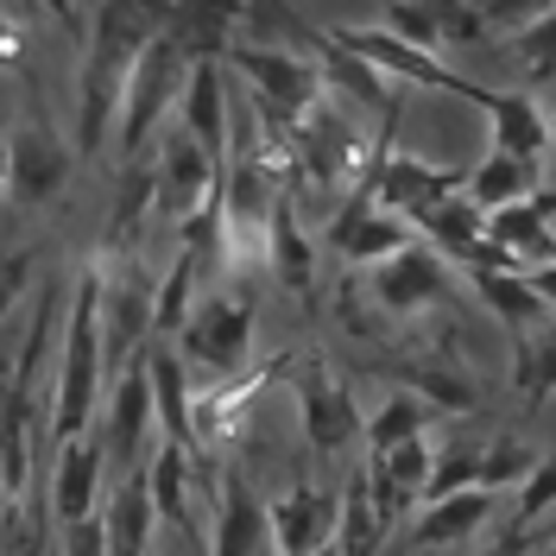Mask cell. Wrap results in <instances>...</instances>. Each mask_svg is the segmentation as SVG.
Instances as JSON below:
<instances>
[{"mask_svg": "<svg viewBox=\"0 0 556 556\" xmlns=\"http://www.w3.org/2000/svg\"><path fill=\"white\" fill-rule=\"evenodd\" d=\"M172 33V0H96L83 26V70H76V152H102L121 121V96L139 51Z\"/></svg>", "mask_w": 556, "mask_h": 556, "instance_id": "obj_1", "label": "cell"}, {"mask_svg": "<svg viewBox=\"0 0 556 556\" xmlns=\"http://www.w3.org/2000/svg\"><path fill=\"white\" fill-rule=\"evenodd\" d=\"M108 386V348H102V266L76 273L70 285L64 336H58V380H51V437H89L96 399Z\"/></svg>", "mask_w": 556, "mask_h": 556, "instance_id": "obj_2", "label": "cell"}, {"mask_svg": "<svg viewBox=\"0 0 556 556\" xmlns=\"http://www.w3.org/2000/svg\"><path fill=\"white\" fill-rule=\"evenodd\" d=\"M190 64H197V51L177 33H159L139 51L134 76H127V96H121V121H114V146L127 159H146L165 139V114H177V102H184Z\"/></svg>", "mask_w": 556, "mask_h": 556, "instance_id": "obj_3", "label": "cell"}, {"mask_svg": "<svg viewBox=\"0 0 556 556\" xmlns=\"http://www.w3.org/2000/svg\"><path fill=\"white\" fill-rule=\"evenodd\" d=\"M336 45H348L354 58H367L374 70H386L392 83H417V89H443V96H462V102L486 108V83H475L468 70H450L443 64V51H424V45H412V38L386 33V26H336Z\"/></svg>", "mask_w": 556, "mask_h": 556, "instance_id": "obj_4", "label": "cell"}, {"mask_svg": "<svg viewBox=\"0 0 556 556\" xmlns=\"http://www.w3.org/2000/svg\"><path fill=\"white\" fill-rule=\"evenodd\" d=\"M253 348V298L247 291H203V304L177 329V354L208 380H235Z\"/></svg>", "mask_w": 556, "mask_h": 556, "instance_id": "obj_5", "label": "cell"}, {"mask_svg": "<svg viewBox=\"0 0 556 556\" xmlns=\"http://www.w3.org/2000/svg\"><path fill=\"white\" fill-rule=\"evenodd\" d=\"M285 380H291V399H298V417H304V437H311L316 455H342L367 437V417L354 405V392H348L316 354L285 361Z\"/></svg>", "mask_w": 556, "mask_h": 556, "instance_id": "obj_6", "label": "cell"}, {"mask_svg": "<svg viewBox=\"0 0 556 556\" xmlns=\"http://www.w3.org/2000/svg\"><path fill=\"white\" fill-rule=\"evenodd\" d=\"M367 298H374L392 323H412V316L437 311V304L450 298V253H437L430 241L399 247L392 260L367 266Z\"/></svg>", "mask_w": 556, "mask_h": 556, "instance_id": "obj_7", "label": "cell"}, {"mask_svg": "<svg viewBox=\"0 0 556 556\" xmlns=\"http://www.w3.org/2000/svg\"><path fill=\"white\" fill-rule=\"evenodd\" d=\"M152 430H159V399H152V374H146V348H139V361L108 386V412H102L108 468H114V475L146 468V462H152V455H146Z\"/></svg>", "mask_w": 556, "mask_h": 556, "instance_id": "obj_8", "label": "cell"}, {"mask_svg": "<svg viewBox=\"0 0 556 556\" xmlns=\"http://www.w3.org/2000/svg\"><path fill=\"white\" fill-rule=\"evenodd\" d=\"M412 241H417V222L392 215L374 190H348L342 208L329 215V253H342L354 273H367V266L392 260L399 247H412Z\"/></svg>", "mask_w": 556, "mask_h": 556, "instance_id": "obj_9", "label": "cell"}, {"mask_svg": "<svg viewBox=\"0 0 556 556\" xmlns=\"http://www.w3.org/2000/svg\"><path fill=\"white\" fill-rule=\"evenodd\" d=\"M235 76L222 58H197L190 64V83H184V102H177V127L203 146L215 165H228L235 152Z\"/></svg>", "mask_w": 556, "mask_h": 556, "instance_id": "obj_10", "label": "cell"}, {"mask_svg": "<svg viewBox=\"0 0 556 556\" xmlns=\"http://www.w3.org/2000/svg\"><path fill=\"white\" fill-rule=\"evenodd\" d=\"M208 556H278L273 506L253 493L241 468H222L215 486V531H208Z\"/></svg>", "mask_w": 556, "mask_h": 556, "instance_id": "obj_11", "label": "cell"}, {"mask_svg": "<svg viewBox=\"0 0 556 556\" xmlns=\"http://www.w3.org/2000/svg\"><path fill=\"white\" fill-rule=\"evenodd\" d=\"M152 152H159V159H152V177H159V215L184 222V215H197V208L222 190V165H215L184 127H165V139H159Z\"/></svg>", "mask_w": 556, "mask_h": 556, "instance_id": "obj_12", "label": "cell"}, {"mask_svg": "<svg viewBox=\"0 0 556 556\" xmlns=\"http://www.w3.org/2000/svg\"><path fill=\"white\" fill-rule=\"evenodd\" d=\"M462 184H468V172H455V165H430L424 152H386L380 177H374V197L392 215H405V222L424 228L437 215V203H450Z\"/></svg>", "mask_w": 556, "mask_h": 556, "instance_id": "obj_13", "label": "cell"}, {"mask_svg": "<svg viewBox=\"0 0 556 556\" xmlns=\"http://www.w3.org/2000/svg\"><path fill=\"white\" fill-rule=\"evenodd\" d=\"M146 481H152V506L159 519L172 525L177 538H203V486H197V450L159 437V450L146 462Z\"/></svg>", "mask_w": 556, "mask_h": 556, "instance_id": "obj_14", "label": "cell"}, {"mask_svg": "<svg viewBox=\"0 0 556 556\" xmlns=\"http://www.w3.org/2000/svg\"><path fill=\"white\" fill-rule=\"evenodd\" d=\"M336 525H342V500L323 493V486L298 481L273 500V531H278V556H316L336 544Z\"/></svg>", "mask_w": 556, "mask_h": 556, "instance_id": "obj_15", "label": "cell"}, {"mask_svg": "<svg viewBox=\"0 0 556 556\" xmlns=\"http://www.w3.org/2000/svg\"><path fill=\"white\" fill-rule=\"evenodd\" d=\"M102 475H108L102 443L64 437V443H58V468H51V519L58 525L96 519V506H102Z\"/></svg>", "mask_w": 556, "mask_h": 556, "instance_id": "obj_16", "label": "cell"}, {"mask_svg": "<svg viewBox=\"0 0 556 556\" xmlns=\"http://www.w3.org/2000/svg\"><path fill=\"white\" fill-rule=\"evenodd\" d=\"M146 374H152V399H159V437L203 450V430H197V405H190V361L177 354V342L152 336L146 342Z\"/></svg>", "mask_w": 556, "mask_h": 556, "instance_id": "obj_17", "label": "cell"}, {"mask_svg": "<svg viewBox=\"0 0 556 556\" xmlns=\"http://www.w3.org/2000/svg\"><path fill=\"white\" fill-rule=\"evenodd\" d=\"M70 165H76V152H70L64 134H51L45 121H26V127L13 134V197H20V203L58 197Z\"/></svg>", "mask_w": 556, "mask_h": 556, "instance_id": "obj_18", "label": "cell"}, {"mask_svg": "<svg viewBox=\"0 0 556 556\" xmlns=\"http://www.w3.org/2000/svg\"><path fill=\"white\" fill-rule=\"evenodd\" d=\"M486 146L493 152H519V159H551V108L531 102L525 89H493L486 96Z\"/></svg>", "mask_w": 556, "mask_h": 556, "instance_id": "obj_19", "label": "cell"}, {"mask_svg": "<svg viewBox=\"0 0 556 556\" xmlns=\"http://www.w3.org/2000/svg\"><path fill=\"white\" fill-rule=\"evenodd\" d=\"M500 513V493L493 486H462V493H443V500H430L412 525V544L424 551H450V544H468L475 531H486Z\"/></svg>", "mask_w": 556, "mask_h": 556, "instance_id": "obj_20", "label": "cell"}, {"mask_svg": "<svg viewBox=\"0 0 556 556\" xmlns=\"http://www.w3.org/2000/svg\"><path fill=\"white\" fill-rule=\"evenodd\" d=\"M486 241H500L519 266L556 260V197L538 190V197H525V203L493 208V215H486Z\"/></svg>", "mask_w": 556, "mask_h": 556, "instance_id": "obj_21", "label": "cell"}, {"mask_svg": "<svg viewBox=\"0 0 556 556\" xmlns=\"http://www.w3.org/2000/svg\"><path fill=\"white\" fill-rule=\"evenodd\" d=\"M102 525H108V556H152L159 506H152L146 468H134V475L114 481V493H108V506H102Z\"/></svg>", "mask_w": 556, "mask_h": 556, "instance_id": "obj_22", "label": "cell"}, {"mask_svg": "<svg viewBox=\"0 0 556 556\" xmlns=\"http://www.w3.org/2000/svg\"><path fill=\"white\" fill-rule=\"evenodd\" d=\"M475 203L493 215V208H506V203H525V197H538L544 190V165L538 159H519V152H486L481 165L468 172V184H462Z\"/></svg>", "mask_w": 556, "mask_h": 556, "instance_id": "obj_23", "label": "cell"}, {"mask_svg": "<svg viewBox=\"0 0 556 556\" xmlns=\"http://www.w3.org/2000/svg\"><path fill=\"white\" fill-rule=\"evenodd\" d=\"M266 266H273V278L291 291V298H311V291H316V247L304 241V228H298V208L285 203V197H278V208H273Z\"/></svg>", "mask_w": 556, "mask_h": 556, "instance_id": "obj_24", "label": "cell"}, {"mask_svg": "<svg viewBox=\"0 0 556 556\" xmlns=\"http://www.w3.org/2000/svg\"><path fill=\"white\" fill-rule=\"evenodd\" d=\"M468 278H475V298L493 311V323H506L513 336H525V329H538V323L556 316L525 273H468Z\"/></svg>", "mask_w": 556, "mask_h": 556, "instance_id": "obj_25", "label": "cell"}, {"mask_svg": "<svg viewBox=\"0 0 556 556\" xmlns=\"http://www.w3.org/2000/svg\"><path fill=\"white\" fill-rule=\"evenodd\" d=\"M386 513L380 500H374V486H367V468L342 486V525H336V551L342 556H380L386 551Z\"/></svg>", "mask_w": 556, "mask_h": 556, "instance_id": "obj_26", "label": "cell"}, {"mask_svg": "<svg viewBox=\"0 0 556 556\" xmlns=\"http://www.w3.org/2000/svg\"><path fill=\"white\" fill-rule=\"evenodd\" d=\"M437 412H443V405H430L424 392H392V399L374 405L361 443H367V455H386V450H399V443H412V437H424V430L437 424Z\"/></svg>", "mask_w": 556, "mask_h": 556, "instance_id": "obj_27", "label": "cell"}, {"mask_svg": "<svg viewBox=\"0 0 556 556\" xmlns=\"http://www.w3.org/2000/svg\"><path fill=\"white\" fill-rule=\"evenodd\" d=\"M424 241L437 247V253H450L455 266L486 241V208L468 197V190H455L450 203H437V215L424 222Z\"/></svg>", "mask_w": 556, "mask_h": 556, "instance_id": "obj_28", "label": "cell"}, {"mask_svg": "<svg viewBox=\"0 0 556 556\" xmlns=\"http://www.w3.org/2000/svg\"><path fill=\"white\" fill-rule=\"evenodd\" d=\"M513 392H519L525 405H544V399L556 392V316L519 336V354H513Z\"/></svg>", "mask_w": 556, "mask_h": 556, "instance_id": "obj_29", "label": "cell"}, {"mask_svg": "<svg viewBox=\"0 0 556 556\" xmlns=\"http://www.w3.org/2000/svg\"><path fill=\"white\" fill-rule=\"evenodd\" d=\"M197 278H203V260H197L190 247H177L172 273L159 278V336H165V342H177V329H184L190 311L203 304V298H197Z\"/></svg>", "mask_w": 556, "mask_h": 556, "instance_id": "obj_30", "label": "cell"}, {"mask_svg": "<svg viewBox=\"0 0 556 556\" xmlns=\"http://www.w3.org/2000/svg\"><path fill=\"white\" fill-rule=\"evenodd\" d=\"M513 64H519V83H551L556 89V7L513 38Z\"/></svg>", "mask_w": 556, "mask_h": 556, "instance_id": "obj_31", "label": "cell"}, {"mask_svg": "<svg viewBox=\"0 0 556 556\" xmlns=\"http://www.w3.org/2000/svg\"><path fill=\"white\" fill-rule=\"evenodd\" d=\"M380 26H386V33H399V38H412V45H424V51H443L437 0H386Z\"/></svg>", "mask_w": 556, "mask_h": 556, "instance_id": "obj_32", "label": "cell"}, {"mask_svg": "<svg viewBox=\"0 0 556 556\" xmlns=\"http://www.w3.org/2000/svg\"><path fill=\"white\" fill-rule=\"evenodd\" d=\"M531 462H538V455L525 450L519 437H486L481 443V486H493V493H500V486H519L525 475H531Z\"/></svg>", "mask_w": 556, "mask_h": 556, "instance_id": "obj_33", "label": "cell"}, {"mask_svg": "<svg viewBox=\"0 0 556 556\" xmlns=\"http://www.w3.org/2000/svg\"><path fill=\"white\" fill-rule=\"evenodd\" d=\"M551 513H556V450L531 462V475L519 481V513L513 519L538 531V525H551Z\"/></svg>", "mask_w": 556, "mask_h": 556, "instance_id": "obj_34", "label": "cell"}, {"mask_svg": "<svg viewBox=\"0 0 556 556\" xmlns=\"http://www.w3.org/2000/svg\"><path fill=\"white\" fill-rule=\"evenodd\" d=\"M551 7L556 0H475V13H481V26L493 38H519L525 26H538Z\"/></svg>", "mask_w": 556, "mask_h": 556, "instance_id": "obj_35", "label": "cell"}, {"mask_svg": "<svg viewBox=\"0 0 556 556\" xmlns=\"http://www.w3.org/2000/svg\"><path fill=\"white\" fill-rule=\"evenodd\" d=\"M462 486H481V443H455V450H437V475H430V500L443 493H462ZM424 500V506H430Z\"/></svg>", "mask_w": 556, "mask_h": 556, "instance_id": "obj_36", "label": "cell"}, {"mask_svg": "<svg viewBox=\"0 0 556 556\" xmlns=\"http://www.w3.org/2000/svg\"><path fill=\"white\" fill-rule=\"evenodd\" d=\"M58 556H108L102 513L96 519H76V525H58Z\"/></svg>", "mask_w": 556, "mask_h": 556, "instance_id": "obj_37", "label": "cell"}, {"mask_svg": "<svg viewBox=\"0 0 556 556\" xmlns=\"http://www.w3.org/2000/svg\"><path fill=\"white\" fill-rule=\"evenodd\" d=\"M26 285H33V253H0V329H7L13 304L26 298Z\"/></svg>", "mask_w": 556, "mask_h": 556, "instance_id": "obj_38", "label": "cell"}, {"mask_svg": "<svg viewBox=\"0 0 556 556\" xmlns=\"http://www.w3.org/2000/svg\"><path fill=\"white\" fill-rule=\"evenodd\" d=\"M531 544H544V538H538L531 525H519V519H513V525H500V538H493V544H486L481 556H525Z\"/></svg>", "mask_w": 556, "mask_h": 556, "instance_id": "obj_39", "label": "cell"}, {"mask_svg": "<svg viewBox=\"0 0 556 556\" xmlns=\"http://www.w3.org/2000/svg\"><path fill=\"white\" fill-rule=\"evenodd\" d=\"M20 45H26L20 13H7V7H0V64H20Z\"/></svg>", "mask_w": 556, "mask_h": 556, "instance_id": "obj_40", "label": "cell"}, {"mask_svg": "<svg viewBox=\"0 0 556 556\" xmlns=\"http://www.w3.org/2000/svg\"><path fill=\"white\" fill-rule=\"evenodd\" d=\"M525 278L538 285V298H544V304L556 311V260H544V266H525Z\"/></svg>", "mask_w": 556, "mask_h": 556, "instance_id": "obj_41", "label": "cell"}, {"mask_svg": "<svg viewBox=\"0 0 556 556\" xmlns=\"http://www.w3.org/2000/svg\"><path fill=\"white\" fill-rule=\"evenodd\" d=\"M38 13H51L64 26H83V0H38Z\"/></svg>", "mask_w": 556, "mask_h": 556, "instance_id": "obj_42", "label": "cell"}, {"mask_svg": "<svg viewBox=\"0 0 556 556\" xmlns=\"http://www.w3.org/2000/svg\"><path fill=\"white\" fill-rule=\"evenodd\" d=\"M13 197V139L0 134V203Z\"/></svg>", "mask_w": 556, "mask_h": 556, "instance_id": "obj_43", "label": "cell"}, {"mask_svg": "<svg viewBox=\"0 0 556 556\" xmlns=\"http://www.w3.org/2000/svg\"><path fill=\"white\" fill-rule=\"evenodd\" d=\"M0 7H7V13H20V20H26V13H38V0H0Z\"/></svg>", "mask_w": 556, "mask_h": 556, "instance_id": "obj_44", "label": "cell"}, {"mask_svg": "<svg viewBox=\"0 0 556 556\" xmlns=\"http://www.w3.org/2000/svg\"><path fill=\"white\" fill-rule=\"evenodd\" d=\"M551 159H556V102H551Z\"/></svg>", "mask_w": 556, "mask_h": 556, "instance_id": "obj_45", "label": "cell"}, {"mask_svg": "<svg viewBox=\"0 0 556 556\" xmlns=\"http://www.w3.org/2000/svg\"><path fill=\"white\" fill-rule=\"evenodd\" d=\"M316 556H342V551H336V544H329V551H316Z\"/></svg>", "mask_w": 556, "mask_h": 556, "instance_id": "obj_46", "label": "cell"}, {"mask_svg": "<svg viewBox=\"0 0 556 556\" xmlns=\"http://www.w3.org/2000/svg\"><path fill=\"white\" fill-rule=\"evenodd\" d=\"M152 556H172V551H152Z\"/></svg>", "mask_w": 556, "mask_h": 556, "instance_id": "obj_47", "label": "cell"}, {"mask_svg": "<svg viewBox=\"0 0 556 556\" xmlns=\"http://www.w3.org/2000/svg\"><path fill=\"white\" fill-rule=\"evenodd\" d=\"M89 7H96V0H89Z\"/></svg>", "mask_w": 556, "mask_h": 556, "instance_id": "obj_48", "label": "cell"}]
</instances>
